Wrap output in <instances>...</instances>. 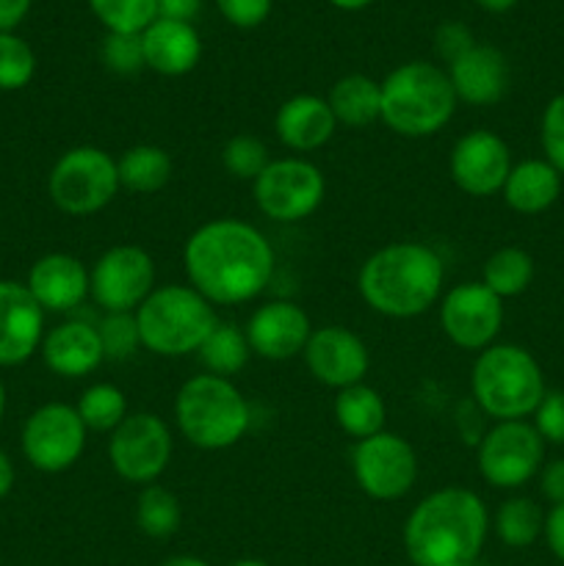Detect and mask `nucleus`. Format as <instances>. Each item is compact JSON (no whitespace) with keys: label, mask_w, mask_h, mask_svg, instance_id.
I'll return each mask as SVG.
<instances>
[{"label":"nucleus","mask_w":564,"mask_h":566,"mask_svg":"<svg viewBox=\"0 0 564 566\" xmlns=\"http://www.w3.org/2000/svg\"><path fill=\"white\" fill-rule=\"evenodd\" d=\"M542 149L558 175H564V94L553 97L542 114Z\"/></svg>","instance_id":"58836bf2"},{"label":"nucleus","mask_w":564,"mask_h":566,"mask_svg":"<svg viewBox=\"0 0 564 566\" xmlns=\"http://www.w3.org/2000/svg\"><path fill=\"white\" fill-rule=\"evenodd\" d=\"M470 390L476 403L498 423L534 415L547 392L536 359L512 343L490 346L476 357Z\"/></svg>","instance_id":"423d86ee"},{"label":"nucleus","mask_w":564,"mask_h":566,"mask_svg":"<svg viewBox=\"0 0 564 566\" xmlns=\"http://www.w3.org/2000/svg\"><path fill=\"white\" fill-rule=\"evenodd\" d=\"M175 453L171 429L153 412L127 415L108 440V462L127 484L149 486L166 473Z\"/></svg>","instance_id":"9d476101"},{"label":"nucleus","mask_w":564,"mask_h":566,"mask_svg":"<svg viewBox=\"0 0 564 566\" xmlns=\"http://www.w3.org/2000/svg\"><path fill=\"white\" fill-rule=\"evenodd\" d=\"M457 99L468 105H495L501 103L509 88L506 55L492 44H473L464 55L448 64Z\"/></svg>","instance_id":"412c9836"},{"label":"nucleus","mask_w":564,"mask_h":566,"mask_svg":"<svg viewBox=\"0 0 564 566\" xmlns=\"http://www.w3.org/2000/svg\"><path fill=\"white\" fill-rule=\"evenodd\" d=\"M100 59L116 75H136L144 70V48L142 33H108L100 48Z\"/></svg>","instance_id":"4c0bfd02"},{"label":"nucleus","mask_w":564,"mask_h":566,"mask_svg":"<svg viewBox=\"0 0 564 566\" xmlns=\"http://www.w3.org/2000/svg\"><path fill=\"white\" fill-rule=\"evenodd\" d=\"M86 426L70 403H44L22 426V453L39 473H64L86 448Z\"/></svg>","instance_id":"f8f14e48"},{"label":"nucleus","mask_w":564,"mask_h":566,"mask_svg":"<svg viewBox=\"0 0 564 566\" xmlns=\"http://www.w3.org/2000/svg\"><path fill=\"white\" fill-rule=\"evenodd\" d=\"M446 282L440 254L426 243L398 241L363 263L357 287L363 302L385 318H415L437 304Z\"/></svg>","instance_id":"7ed1b4c3"},{"label":"nucleus","mask_w":564,"mask_h":566,"mask_svg":"<svg viewBox=\"0 0 564 566\" xmlns=\"http://www.w3.org/2000/svg\"><path fill=\"white\" fill-rule=\"evenodd\" d=\"M335 9H343V11H359V9H368L374 0H330Z\"/></svg>","instance_id":"8fccbe9b"},{"label":"nucleus","mask_w":564,"mask_h":566,"mask_svg":"<svg viewBox=\"0 0 564 566\" xmlns=\"http://www.w3.org/2000/svg\"><path fill=\"white\" fill-rule=\"evenodd\" d=\"M274 263L269 238L238 219H213L197 227L182 249L188 285L210 304L258 298L274 276Z\"/></svg>","instance_id":"f257e3e1"},{"label":"nucleus","mask_w":564,"mask_h":566,"mask_svg":"<svg viewBox=\"0 0 564 566\" xmlns=\"http://www.w3.org/2000/svg\"><path fill=\"white\" fill-rule=\"evenodd\" d=\"M387 409L379 392L368 385H354L346 390H337L335 398V420L348 437L354 440H368L385 429Z\"/></svg>","instance_id":"cd10ccee"},{"label":"nucleus","mask_w":564,"mask_h":566,"mask_svg":"<svg viewBox=\"0 0 564 566\" xmlns=\"http://www.w3.org/2000/svg\"><path fill=\"white\" fill-rule=\"evenodd\" d=\"M476 3H479L484 11H490V14H503V11L512 9L518 0H476Z\"/></svg>","instance_id":"09e8293b"},{"label":"nucleus","mask_w":564,"mask_h":566,"mask_svg":"<svg viewBox=\"0 0 564 566\" xmlns=\"http://www.w3.org/2000/svg\"><path fill=\"white\" fill-rule=\"evenodd\" d=\"M440 324L453 346L484 352L503 326V298L481 282H464L442 296Z\"/></svg>","instance_id":"2eb2a0df"},{"label":"nucleus","mask_w":564,"mask_h":566,"mask_svg":"<svg viewBox=\"0 0 564 566\" xmlns=\"http://www.w3.org/2000/svg\"><path fill=\"white\" fill-rule=\"evenodd\" d=\"M75 409L88 431H114L127 418V398L116 385L100 381L83 390Z\"/></svg>","instance_id":"473e14b6"},{"label":"nucleus","mask_w":564,"mask_h":566,"mask_svg":"<svg viewBox=\"0 0 564 566\" xmlns=\"http://www.w3.org/2000/svg\"><path fill=\"white\" fill-rule=\"evenodd\" d=\"M97 332L103 340L105 359H127L142 346L136 313H105V318L97 324Z\"/></svg>","instance_id":"e433bc0d"},{"label":"nucleus","mask_w":564,"mask_h":566,"mask_svg":"<svg viewBox=\"0 0 564 566\" xmlns=\"http://www.w3.org/2000/svg\"><path fill=\"white\" fill-rule=\"evenodd\" d=\"M254 205L260 213L280 224H296L321 208L326 180L315 164L304 158L271 160L252 182Z\"/></svg>","instance_id":"1a4fd4ad"},{"label":"nucleus","mask_w":564,"mask_h":566,"mask_svg":"<svg viewBox=\"0 0 564 566\" xmlns=\"http://www.w3.org/2000/svg\"><path fill=\"white\" fill-rule=\"evenodd\" d=\"M144 64L153 72L166 77L188 75L199 64L202 55V39L194 31L191 22L177 20H155L142 33Z\"/></svg>","instance_id":"b1692460"},{"label":"nucleus","mask_w":564,"mask_h":566,"mask_svg":"<svg viewBox=\"0 0 564 566\" xmlns=\"http://www.w3.org/2000/svg\"><path fill=\"white\" fill-rule=\"evenodd\" d=\"M534 280V260L518 247H503L492 252L484 263L481 285L490 287L498 298L520 296Z\"/></svg>","instance_id":"c756f323"},{"label":"nucleus","mask_w":564,"mask_h":566,"mask_svg":"<svg viewBox=\"0 0 564 566\" xmlns=\"http://www.w3.org/2000/svg\"><path fill=\"white\" fill-rule=\"evenodd\" d=\"M276 138L293 153L321 149L337 130V119L330 103L315 94H296L285 99L274 116Z\"/></svg>","instance_id":"5701e85b"},{"label":"nucleus","mask_w":564,"mask_h":566,"mask_svg":"<svg viewBox=\"0 0 564 566\" xmlns=\"http://www.w3.org/2000/svg\"><path fill=\"white\" fill-rule=\"evenodd\" d=\"M116 160L105 149L81 144L61 155L48 177L50 202L66 216H94L119 191Z\"/></svg>","instance_id":"6e6552de"},{"label":"nucleus","mask_w":564,"mask_h":566,"mask_svg":"<svg viewBox=\"0 0 564 566\" xmlns=\"http://www.w3.org/2000/svg\"><path fill=\"white\" fill-rule=\"evenodd\" d=\"M536 426L540 437L553 446H564V392H545V398L536 407Z\"/></svg>","instance_id":"ea45409f"},{"label":"nucleus","mask_w":564,"mask_h":566,"mask_svg":"<svg viewBox=\"0 0 564 566\" xmlns=\"http://www.w3.org/2000/svg\"><path fill=\"white\" fill-rule=\"evenodd\" d=\"M25 287L44 313H70L88 296V269L66 252H50L28 271Z\"/></svg>","instance_id":"aec40b11"},{"label":"nucleus","mask_w":564,"mask_h":566,"mask_svg":"<svg viewBox=\"0 0 564 566\" xmlns=\"http://www.w3.org/2000/svg\"><path fill=\"white\" fill-rule=\"evenodd\" d=\"M44 340V310L25 282L0 280V368H17Z\"/></svg>","instance_id":"a211bd4d"},{"label":"nucleus","mask_w":564,"mask_h":566,"mask_svg":"<svg viewBox=\"0 0 564 566\" xmlns=\"http://www.w3.org/2000/svg\"><path fill=\"white\" fill-rule=\"evenodd\" d=\"M155 291L153 254L142 247H114L88 271V296L105 313H136Z\"/></svg>","instance_id":"4468645a"},{"label":"nucleus","mask_w":564,"mask_h":566,"mask_svg":"<svg viewBox=\"0 0 564 566\" xmlns=\"http://www.w3.org/2000/svg\"><path fill=\"white\" fill-rule=\"evenodd\" d=\"M3 418H6V385L3 379H0V423H3Z\"/></svg>","instance_id":"603ef678"},{"label":"nucleus","mask_w":564,"mask_h":566,"mask_svg":"<svg viewBox=\"0 0 564 566\" xmlns=\"http://www.w3.org/2000/svg\"><path fill=\"white\" fill-rule=\"evenodd\" d=\"M108 33H144L158 20V0H88Z\"/></svg>","instance_id":"72a5a7b5"},{"label":"nucleus","mask_w":564,"mask_h":566,"mask_svg":"<svg viewBox=\"0 0 564 566\" xmlns=\"http://www.w3.org/2000/svg\"><path fill=\"white\" fill-rule=\"evenodd\" d=\"M182 523L180 501L171 490L160 484L144 486L136 503V525L149 539H169Z\"/></svg>","instance_id":"7c9ffc66"},{"label":"nucleus","mask_w":564,"mask_h":566,"mask_svg":"<svg viewBox=\"0 0 564 566\" xmlns=\"http://www.w3.org/2000/svg\"><path fill=\"white\" fill-rule=\"evenodd\" d=\"M326 103H330L337 125L359 130V127H368L382 119V83L368 75H359V72L343 75L332 86Z\"/></svg>","instance_id":"a878e982"},{"label":"nucleus","mask_w":564,"mask_h":566,"mask_svg":"<svg viewBox=\"0 0 564 566\" xmlns=\"http://www.w3.org/2000/svg\"><path fill=\"white\" fill-rule=\"evenodd\" d=\"M142 346L158 357H188L219 324L216 310L191 285H160L136 310Z\"/></svg>","instance_id":"0eeeda50"},{"label":"nucleus","mask_w":564,"mask_h":566,"mask_svg":"<svg viewBox=\"0 0 564 566\" xmlns=\"http://www.w3.org/2000/svg\"><path fill=\"white\" fill-rule=\"evenodd\" d=\"M354 481L374 501H398L418 481V457L404 437L379 431L352 451Z\"/></svg>","instance_id":"ddd939ff"},{"label":"nucleus","mask_w":564,"mask_h":566,"mask_svg":"<svg viewBox=\"0 0 564 566\" xmlns=\"http://www.w3.org/2000/svg\"><path fill=\"white\" fill-rule=\"evenodd\" d=\"M448 72L431 61H407L382 81V122L407 138L440 133L457 111Z\"/></svg>","instance_id":"20e7f679"},{"label":"nucleus","mask_w":564,"mask_h":566,"mask_svg":"<svg viewBox=\"0 0 564 566\" xmlns=\"http://www.w3.org/2000/svg\"><path fill=\"white\" fill-rule=\"evenodd\" d=\"M545 440L525 420H503L479 446V473L495 490H518L542 468Z\"/></svg>","instance_id":"9b49d317"},{"label":"nucleus","mask_w":564,"mask_h":566,"mask_svg":"<svg viewBox=\"0 0 564 566\" xmlns=\"http://www.w3.org/2000/svg\"><path fill=\"white\" fill-rule=\"evenodd\" d=\"M221 164H224L227 175H232L236 180L254 182L271 160L269 149H265V144L260 138L241 133V136H232L221 147Z\"/></svg>","instance_id":"c9c22d12"},{"label":"nucleus","mask_w":564,"mask_h":566,"mask_svg":"<svg viewBox=\"0 0 564 566\" xmlns=\"http://www.w3.org/2000/svg\"><path fill=\"white\" fill-rule=\"evenodd\" d=\"M33 0H0V33H9L20 25L31 11Z\"/></svg>","instance_id":"49530a36"},{"label":"nucleus","mask_w":564,"mask_h":566,"mask_svg":"<svg viewBox=\"0 0 564 566\" xmlns=\"http://www.w3.org/2000/svg\"><path fill=\"white\" fill-rule=\"evenodd\" d=\"M36 75V53L14 31L0 33V92H20Z\"/></svg>","instance_id":"f704fd0d"},{"label":"nucleus","mask_w":564,"mask_h":566,"mask_svg":"<svg viewBox=\"0 0 564 566\" xmlns=\"http://www.w3.org/2000/svg\"><path fill=\"white\" fill-rule=\"evenodd\" d=\"M448 171L459 191L468 197H492L503 191V182L512 171V155L498 133L470 130L453 144Z\"/></svg>","instance_id":"dca6fc26"},{"label":"nucleus","mask_w":564,"mask_h":566,"mask_svg":"<svg viewBox=\"0 0 564 566\" xmlns=\"http://www.w3.org/2000/svg\"><path fill=\"white\" fill-rule=\"evenodd\" d=\"M39 352H42L44 365L61 379H83L94 374L105 359L97 326L83 324V321H66L44 332Z\"/></svg>","instance_id":"4be33fe9"},{"label":"nucleus","mask_w":564,"mask_h":566,"mask_svg":"<svg viewBox=\"0 0 564 566\" xmlns=\"http://www.w3.org/2000/svg\"><path fill=\"white\" fill-rule=\"evenodd\" d=\"M562 193V175L547 160H523L512 166L503 182V199L514 213L536 216L551 208Z\"/></svg>","instance_id":"393cba45"},{"label":"nucleus","mask_w":564,"mask_h":566,"mask_svg":"<svg viewBox=\"0 0 564 566\" xmlns=\"http://www.w3.org/2000/svg\"><path fill=\"white\" fill-rule=\"evenodd\" d=\"M473 44H476L473 36H470V31L462 25V22H446V25L437 28L435 33V50L448 61V64L457 61L459 55L468 53Z\"/></svg>","instance_id":"79ce46f5"},{"label":"nucleus","mask_w":564,"mask_h":566,"mask_svg":"<svg viewBox=\"0 0 564 566\" xmlns=\"http://www.w3.org/2000/svg\"><path fill=\"white\" fill-rule=\"evenodd\" d=\"M495 528L498 539L509 547H529L534 545L536 536L545 531V517H542L540 506L531 497H509L501 503L495 512Z\"/></svg>","instance_id":"2f4dec72"},{"label":"nucleus","mask_w":564,"mask_h":566,"mask_svg":"<svg viewBox=\"0 0 564 566\" xmlns=\"http://www.w3.org/2000/svg\"><path fill=\"white\" fill-rule=\"evenodd\" d=\"M175 420L180 434L202 451L232 448L252 423L243 392L224 376L199 374L180 387L175 398Z\"/></svg>","instance_id":"39448f33"},{"label":"nucleus","mask_w":564,"mask_h":566,"mask_svg":"<svg viewBox=\"0 0 564 566\" xmlns=\"http://www.w3.org/2000/svg\"><path fill=\"white\" fill-rule=\"evenodd\" d=\"M545 536L553 556L564 564V503L562 506H553L551 514L545 517Z\"/></svg>","instance_id":"a18cd8bd"},{"label":"nucleus","mask_w":564,"mask_h":566,"mask_svg":"<svg viewBox=\"0 0 564 566\" xmlns=\"http://www.w3.org/2000/svg\"><path fill=\"white\" fill-rule=\"evenodd\" d=\"M274 0H216L221 17L236 28H258L271 14Z\"/></svg>","instance_id":"a19ab883"},{"label":"nucleus","mask_w":564,"mask_h":566,"mask_svg":"<svg viewBox=\"0 0 564 566\" xmlns=\"http://www.w3.org/2000/svg\"><path fill=\"white\" fill-rule=\"evenodd\" d=\"M14 481H17V473H14V462L9 459V453L0 448V501H3L6 495H9L11 490H14Z\"/></svg>","instance_id":"de8ad7c7"},{"label":"nucleus","mask_w":564,"mask_h":566,"mask_svg":"<svg viewBox=\"0 0 564 566\" xmlns=\"http://www.w3.org/2000/svg\"><path fill=\"white\" fill-rule=\"evenodd\" d=\"M119 186L133 193H155L171 180V155L158 144H136L116 158Z\"/></svg>","instance_id":"bb28decb"},{"label":"nucleus","mask_w":564,"mask_h":566,"mask_svg":"<svg viewBox=\"0 0 564 566\" xmlns=\"http://www.w3.org/2000/svg\"><path fill=\"white\" fill-rule=\"evenodd\" d=\"M304 363L315 381L335 390L363 385L370 368V354L363 337L354 335L346 326H321L313 329L304 346Z\"/></svg>","instance_id":"f3484780"},{"label":"nucleus","mask_w":564,"mask_h":566,"mask_svg":"<svg viewBox=\"0 0 564 566\" xmlns=\"http://www.w3.org/2000/svg\"><path fill=\"white\" fill-rule=\"evenodd\" d=\"M490 531L476 492L446 486L426 495L404 525V551L415 566H473Z\"/></svg>","instance_id":"f03ea898"},{"label":"nucleus","mask_w":564,"mask_h":566,"mask_svg":"<svg viewBox=\"0 0 564 566\" xmlns=\"http://www.w3.org/2000/svg\"><path fill=\"white\" fill-rule=\"evenodd\" d=\"M158 566H210V564L202 562V558H194V556H177V558H169V562H164Z\"/></svg>","instance_id":"3c124183"},{"label":"nucleus","mask_w":564,"mask_h":566,"mask_svg":"<svg viewBox=\"0 0 564 566\" xmlns=\"http://www.w3.org/2000/svg\"><path fill=\"white\" fill-rule=\"evenodd\" d=\"M232 566H269V564L258 562V558H243V562H236Z\"/></svg>","instance_id":"864d4df0"},{"label":"nucleus","mask_w":564,"mask_h":566,"mask_svg":"<svg viewBox=\"0 0 564 566\" xmlns=\"http://www.w3.org/2000/svg\"><path fill=\"white\" fill-rule=\"evenodd\" d=\"M247 340L252 354L282 363L293 359L304 352L313 326H310L307 313L293 302H269L252 313L247 324Z\"/></svg>","instance_id":"6ab92c4d"},{"label":"nucleus","mask_w":564,"mask_h":566,"mask_svg":"<svg viewBox=\"0 0 564 566\" xmlns=\"http://www.w3.org/2000/svg\"><path fill=\"white\" fill-rule=\"evenodd\" d=\"M540 490L553 506H562L564 503V459H553L542 468L540 473Z\"/></svg>","instance_id":"37998d69"},{"label":"nucleus","mask_w":564,"mask_h":566,"mask_svg":"<svg viewBox=\"0 0 564 566\" xmlns=\"http://www.w3.org/2000/svg\"><path fill=\"white\" fill-rule=\"evenodd\" d=\"M199 11H202V0H158L160 20L194 22Z\"/></svg>","instance_id":"c03bdc74"},{"label":"nucleus","mask_w":564,"mask_h":566,"mask_svg":"<svg viewBox=\"0 0 564 566\" xmlns=\"http://www.w3.org/2000/svg\"><path fill=\"white\" fill-rule=\"evenodd\" d=\"M197 354L208 374L230 379L238 370H243V365L249 363L252 348H249L247 332L238 329L230 321H219V324L213 326V332L205 337V343L199 346Z\"/></svg>","instance_id":"c85d7f7f"}]
</instances>
